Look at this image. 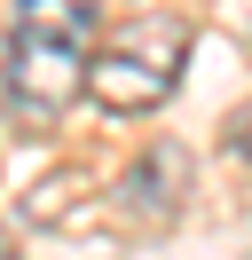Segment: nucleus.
<instances>
[{"label":"nucleus","mask_w":252,"mask_h":260,"mask_svg":"<svg viewBox=\"0 0 252 260\" xmlns=\"http://www.w3.org/2000/svg\"><path fill=\"white\" fill-rule=\"evenodd\" d=\"M118 189H126L118 213H126L134 229H166L173 213H181V150H150V158H142Z\"/></svg>","instance_id":"obj_3"},{"label":"nucleus","mask_w":252,"mask_h":260,"mask_svg":"<svg viewBox=\"0 0 252 260\" xmlns=\"http://www.w3.org/2000/svg\"><path fill=\"white\" fill-rule=\"evenodd\" d=\"M0 260H16V244H8V229H0Z\"/></svg>","instance_id":"obj_7"},{"label":"nucleus","mask_w":252,"mask_h":260,"mask_svg":"<svg viewBox=\"0 0 252 260\" xmlns=\"http://www.w3.org/2000/svg\"><path fill=\"white\" fill-rule=\"evenodd\" d=\"M229 150H236V166H252V103L229 118Z\"/></svg>","instance_id":"obj_5"},{"label":"nucleus","mask_w":252,"mask_h":260,"mask_svg":"<svg viewBox=\"0 0 252 260\" xmlns=\"http://www.w3.org/2000/svg\"><path fill=\"white\" fill-rule=\"evenodd\" d=\"M0 87H8V111L32 118V126L63 118L87 95V40H79V24L24 16L16 40H8V55H0Z\"/></svg>","instance_id":"obj_2"},{"label":"nucleus","mask_w":252,"mask_h":260,"mask_svg":"<svg viewBox=\"0 0 252 260\" xmlns=\"http://www.w3.org/2000/svg\"><path fill=\"white\" fill-rule=\"evenodd\" d=\"M220 24H229V32L252 48V0H220Z\"/></svg>","instance_id":"obj_6"},{"label":"nucleus","mask_w":252,"mask_h":260,"mask_svg":"<svg viewBox=\"0 0 252 260\" xmlns=\"http://www.w3.org/2000/svg\"><path fill=\"white\" fill-rule=\"evenodd\" d=\"M94 0H24V16H55V24H87Z\"/></svg>","instance_id":"obj_4"},{"label":"nucleus","mask_w":252,"mask_h":260,"mask_svg":"<svg viewBox=\"0 0 252 260\" xmlns=\"http://www.w3.org/2000/svg\"><path fill=\"white\" fill-rule=\"evenodd\" d=\"M181 63H189V24L181 16H142L134 32L103 40L87 55V95L110 118H142L181 87Z\"/></svg>","instance_id":"obj_1"}]
</instances>
